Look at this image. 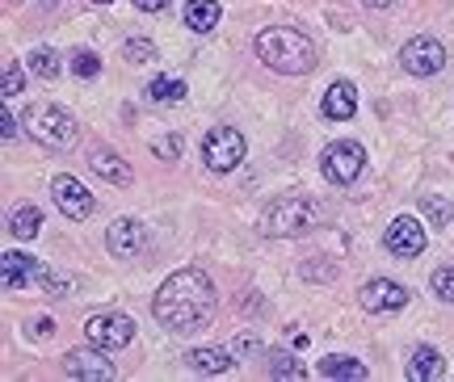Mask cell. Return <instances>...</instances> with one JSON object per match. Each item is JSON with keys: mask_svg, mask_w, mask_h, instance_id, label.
<instances>
[{"mask_svg": "<svg viewBox=\"0 0 454 382\" xmlns=\"http://www.w3.org/2000/svg\"><path fill=\"white\" fill-rule=\"evenodd\" d=\"M429 286H434V294H438L442 303H454V269L450 265L434 273V282H429Z\"/></svg>", "mask_w": 454, "mask_h": 382, "instance_id": "4316f807", "label": "cell"}, {"mask_svg": "<svg viewBox=\"0 0 454 382\" xmlns=\"http://www.w3.org/2000/svg\"><path fill=\"white\" fill-rule=\"evenodd\" d=\"M185 362H190L198 374H227V370L236 366V357H231L227 349H194Z\"/></svg>", "mask_w": 454, "mask_h": 382, "instance_id": "d6986e66", "label": "cell"}, {"mask_svg": "<svg viewBox=\"0 0 454 382\" xmlns=\"http://www.w3.org/2000/svg\"><path fill=\"white\" fill-rule=\"evenodd\" d=\"M231 353H244V357H257V353H261V336L240 332V336H236V345H231Z\"/></svg>", "mask_w": 454, "mask_h": 382, "instance_id": "4dcf8cb0", "label": "cell"}, {"mask_svg": "<svg viewBox=\"0 0 454 382\" xmlns=\"http://www.w3.org/2000/svg\"><path fill=\"white\" fill-rule=\"evenodd\" d=\"M446 374V362H442V353L434 345H421V349H412L408 357V378L412 382H434Z\"/></svg>", "mask_w": 454, "mask_h": 382, "instance_id": "2e32d148", "label": "cell"}, {"mask_svg": "<svg viewBox=\"0 0 454 382\" xmlns=\"http://www.w3.org/2000/svg\"><path fill=\"white\" fill-rule=\"evenodd\" d=\"M9 4H21V0H9Z\"/></svg>", "mask_w": 454, "mask_h": 382, "instance_id": "74e56055", "label": "cell"}, {"mask_svg": "<svg viewBox=\"0 0 454 382\" xmlns=\"http://www.w3.org/2000/svg\"><path fill=\"white\" fill-rule=\"evenodd\" d=\"M9 231H13L17 239H34L38 231H43V210L38 207H17L13 214H9Z\"/></svg>", "mask_w": 454, "mask_h": 382, "instance_id": "ffe728a7", "label": "cell"}, {"mask_svg": "<svg viewBox=\"0 0 454 382\" xmlns=\"http://www.w3.org/2000/svg\"><path fill=\"white\" fill-rule=\"evenodd\" d=\"M202 156H207V168H211V173H231V168H240V160L248 156V147H244V135L236 127H215V130H207V139H202Z\"/></svg>", "mask_w": 454, "mask_h": 382, "instance_id": "5b68a950", "label": "cell"}, {"mask_svg": "<svg viewBox=\"0 0 454 382\" xmlns=\"http://www.w3.org/2000/svg\"><path fill=\"white\" fill-rule=\"evenodd\" d=\"M30 67H34V76L55 80V76H59V55H55L51 47H34L30 51Z\"/></svg>", "mask_w": 454, "mask_h": 382, "instance_id": "cb8c5ba5", "label": "cell"}, {"mask_svg": "<svg viewBox=\"0 0 454 382\" xmlns=\"http://www.w3.org/2000/svg\"><path fill=\"white\" fill-rule=\"evenodd\" d=\"M354 110H357L354 80H333V89H328L325 101H320V113H325L328 122H345V118H354Z\"/></svg>", "mask_w": 454, "mask_h": 382, "instance_id": "9a60e30c", "label": "cell"}, {"mask_svg": "<svg viewBox=\"0 0 454 382\" xmlns=\"http://www.w3.org/2000/svg\"><path fill=\"white\" fill-rule=\"evenodd\" d=\"M30 332H34V336H47V332H55V319H47V316H43V319H34V328H30Z\"/></svg>", "mask_w": 454, "mask_h": 382, "instance_id": "e575fe53", "label": "cell"}, {"mask_svg": "<svg viewBox=\"0 0 454 382\" xmlns=\"http://www.w3.org/2000/svg\"><path fill=\"white\" fill-rule=\"evenodd\" d=\"M147 244V227L139 219H114L110 231H106V248L114 256H139Z\"/></svg>", "mask_w": 454, "mask_h": 382, "instance_id": "4fadbf2b", "label": "cell"}, {"mask_svg": "<svg viewBox=\"0 0 454 382\" xmlns=\"http://www.w3.org/2000/svg\"><path fill=\"white\" fill-rule=\"evenodd\" d=\"M98 72H101V59L93 51H76V55H72V76L76 80H93Z\"/></svg>", "mask_w": 454, "mask_h": 382, "instance_id": "484cf974", "label": "cell"}, {"mask_svg": "<svg viewBox=\"0 0 454 382\" xmlns=\"http://www.w3.org/2000/svg\"><path fill=\"white\" fill-rule=\"evenodd\" d=\"M0 122H4V127H0V135H4V144H13V139H17V118H13L9 110H4V113H0Z\"/></svg>", "mask_w": 454, "mask_h": 382, "instance_id": "1f68e13d", "label": "cell"}, {"mask_svg": "<svg viewBox=\"0 0 454 382\" xmlns=\"http://www.w3.org/2000/svg\"><path fill=\"white\" fill-rule=\"evenodd\" d=\"M362 164H366V152L357 144H328L325 156H320V168H325V176L333 181V185H354L357 173H362Z\"/></svg>", "mask_w": 454, "mask_h": 382, "instance_id": "52a82bcc", "label": "cell"}, {"mask_svg": "<svg viewBox=\"0 0 454 382\" xmlns=\"http://www.w3.org/2000/svg\"><path fill=\"white\" fill-rule=\"evenodd\" d=\"M219 4H215V0H190V4H185V26H190V30L194 34H211L215 26H219Z\"/></svg>", "mask_w": 454, "mask_h": 382, "instance_id": "ac0fdd59", "label": "cell"}, {"mask_svg": "<svg viewBox=\"0 0 454 382\" xmlns=\"http://www.w3.org/2000/svg\"><path fill=\"white\" fill-rule=\"evenodd\" d=\"M43 265L34 261V256H26V253H4L0 256V282H4V290H26V282L30 277H43Z\"/></svg>", "mask_w": 454, "mask_h": 382, "instance_id": "5bb4252c", "label": "cell"}, {"mask_svg": "<svg viewBox=\"0 0 454 382\" xmlns=\"http://www.w3.org/2000/svg\"><path fill=\"white\" fill-rule=\"evenodd\" d=\"M303 277H333V265H303Z\"/></svg>", "mask_w": 454, "mask_h": 382, "instance_id": "836d02e7", "label": "cell"}, {"mask_svg": "<svg viewBox=\"0 0 454 382\" xmlns=\"http://www.w3.org/2000/svg\"><path fill=\"white\" fill-rule=\"evenodd\" d=\"M181 135H164V139H156V144H152V152H156V156L160 160H177L181 156Z\"/></svg>", "mask_w": 454, "mask_h": 382, "instance_id": "f1b7e54d", "label": "cell"}, {"mask_svg": "<svg viewBox=\"0 0 454 382\" xmlns=\"http://www.w3.org/2000/svg\"><path fill=\"white\" fill-rule=\"evenodd\" d=\"M320 227V207L311 198H278L261 214V231L270 239H294Z\"/></svg>", "mask_w": 454, "mask_h": 382, "instance_id": "3957f363", "label": "cell"}, {"mask_svg": "<svg viewBox=\"0 0 454 382\" xmlns=\"http://www.w3.org/2000/svg\"><path fill=\"white\" fill-rule=\"evenodd\" d=\"M43 4H55V0H43Z\"/></svg>", "mask_w": 454, "mask_h": 382, "instance_id": "f35d334b", "label": "cell"}, {"mask_svg": "<svg viewBox=\"0 0 454 382\" xmlns=\"http://www.w3.org/2000/svg\"><path fill=\"white\" fill-rule=\"evenodd\" d=\"M93 4H114V0H93Z\"/></svg>", "mask_w": 454, "mask_h": 382, "instance_id": "8d00e7d4", "label": "cell"}, {"mask_svg": "<svg viewBox=\"0 0 454 382\" xmlns=\"http://www.w3.org/2000/svg\"><path fill=\"white\" fill-rule=\"evenodd\" d=\"M362 4H366V9H387L391 0H362Z\"/></svg>", "mask_w": 454, "mask_h": 382, "instance_id": "d590c367", "label": "cell"}, {"mask_svg": "<svg viewBox=\"0 0 454 382\" xmlns=\"http://www.w3.org/2000/svg\"><path fill=\"white\" fill-rule=\"evenodd\" d=\"M257 59L270 72H282V76H308L316 67V43L308 34L291 30V26H270V30L257 34Z\"/></svg>", "mask_w": 454, "mask_h": 382, "instance_id": "7a4b0ae2", "label": "cell"}, {"mask_svg": "<svg viewBox=\"0 0 454 382\" xmlns=\"http://www.w3.org/2000/svg\"><path fill=\"white\" fill-rule=\"evenodd\" d=\"M320 378H366V366L337 353V357H325V362H320Z\"/></svg>", "mask_w": 454, "mask_h": 382, "instance_id": "7402d4cb", "label": "cell"}, {"mask_svg": "<svg viewBox=\"0 0 454 382\" xmlns=\"http://www.w3.org/2000/svg\"><path fill=\"white\" fill-rule=\"evenodd\" d=\"M64 374L76 382H114L118 378V366H114L110 357H101L98 345L93 349H72L64 357Z\"/></svg>", "mask_w": 454, "mask_h": 382, "instance_id": "9c48e42d", "label": "cell"}, {"mask_svg": "<svg viewBox=\"0 0 454 382\" xmlns=\"http://www.w3.org/2000/svg\"><path fill=\"white\" fill-rule=\"evenodd\" d=\"M387 253L391 256H421L425 253V227L412 219V214H400L395 223L387 227Z\"/></svg>", "mask_w": 454, "mask_h": 382, "instance_id": "8fae6325", "label": "cell"}, {"mask_svg": "<svg viewBox=\"0 0 454 382\" xmlns=\"http://www.w3.org/2000/svg\"><path fill=\"white\" fill-rule=\"evenodd\" d=\"M84 336L98 349H122V345H130V336H135V324H130V316L106 311V316H93L84 324Z\"/></svg>", "mask_w": 454, "mask_h": 382, "instance_id": "ba28073f", "label": "cell"}, {"mask_svg": "<svg viewBox=\"0 0 454 382\" xmlns=\"http://www.w3.org/2000/svg\"><path fill=\"white\" fill-rule=\"evenodd\" d=\"M26 89V76H21V67L17 64H4V97H17Z\"/></svg>", "mask_w": 454, "mask_h": 382, "instance_id": "f546056e", "label": "cell"}, {"mask_svg": "<svg viewBox=\"0 0 454 382\" xmlns=\"http://www.w3.org/2000/svg\"><path fill=\"white\" fill-rule=\"evenodd\" d=\"M21 122H26V130H30L43 147H51V152H64V147H72L81 139V122H76L64 105H51V101H34Z\"/></svg>", "mask_w": 454, "mask_h": 382, "instance_id": "277c9868", "label": "cell"}, {"mask_svg": "<svg viewBox=\"0 0 454 382\" xmlns=\"http://www.w3.org/2000/svg\"><path fill=\"white\" fill-rule=\"evenodd\" d=\"M168 4H173V0H135V9H144V13H160Z\"/></svg>", "mask_w": 454, "mask_h": 382, "instance_id": "d6a6232c", "label": "cell"}, {"mask_svg": "<svg viewBox=\"0 0 454 382\" xmlns=\"http://www.w3.org/2000/svg\"><path fill=\"white\" fill-rule=\"evenodd\" d=\"M421 210L429 214V223H438V227H450L454 223V207H450V202H442V198H434V193H425V198H421Z\"/></svg>", "mask_w": 454, "mask_h": 382, "instance_id": "d4e9b609", "label": "cell"}, {"mask_svg": "<svg viewBox=\"0 0 454 382\" xmlns=\"http://www.w3.org/2000/svg\"><path fill=\"white\" fill-rule=\"evenodd\" d=\"M357 303L366 311H400L408 303V290L400 282H387V277H374L366 286L357 290Z\"/></svg>", "mask_w": 454, "mask_h": 382, "instance_id": "7c38bea8", "label": "cell"}, {"mask_svg": "<svg viewBox=\"0 0 454 382\" xmlns=\"http://www.w3.org/2000/svg\"><path fill=\"white\" fill-rule=\"evenodd\" d=\"M51 198L59 202V210H64L67 219H89L93 214V193L84 190L76 176H55L51 181Z\"/></svg>", "mask_w": 454, "mask_h": 382, "instance_id": "30bf717a", "label": "cell"}, {"mask_svg": "<svg viewBox=\"0 0 454 382\" xmlns=\"http://www.w3.org/2000/svg\"><path fill=\"white\" fill-rule=\"evenodd\" d=\"M147 97H152V101H164V105L185 101V80H177V76H152V84H147Z\"/></svg>", "mask_w": 454, "mask_h": 382, "instance_id": "44dd1931", "label": "cell"}, {"mask_svg": "<svg viewBox=\"0 0 454 382\" xmlns=\"http://www.w3.org/2000/svg\"><path fill=\"white\" fill-rule=\"evenodd\" d=\"M400 67H404L408 76H438L442 67H446V47H442L438 38H408L404 51H400Z\"/></svg>", "mask_w": 454, "mask_h": 382, "instance_id": "8992f818", "label": "cell"}, {"mask_svg": "<svg viewBox=\"0 0 454 382\" xmlns=\"http://www.w3.org/2000/svg\"><path fill=\"white\" fill-rule=\"evenodd\" d=\"M122 51H127V59H130V64H147V59L156 55V47H152L147 38H130V43H127Z\"/></svg>", "mask_w": 454, "mask_h": 382, "instance_id": "83f0119b", "label": "cell"}, {"mask_svg": "<svg viewBox=\"0 0 454 382\" xmlns=\"http://www.w3.org/2000/svg\"><path fill=\"white\" fill-rule=\"evenodd\" d=\"M270 374H274V378H308V370L299 366V357L286 353V349L270 353Z\"/></svg>", "mask_w": 454, "mask_h": 382, "instance_id": "603a6c76", "label": "cell"}, {"mask_svg": "<svg viewBox=\"0 0 454 382\" xmlns=\"http://www.w3.org/2000/svg\"><path fill=\"white\" fill-rule=\"evenodd\" d=\"M219 303V290L202 269H177L168 273L152 299V311L168 332H198L207 328Z\"/></svg>", "mask_w": 454, "mask_h": 382, "instance_id": "6da1fadb", "label": "cell"}, {"mask_svg": "<svg viewBox=\"0 0 454 382\" xmlns=\"http://www.w3.org/2000/svg\"><path fill=\"white\" fill-rule=\"evenodd\" d=\"M89 164H93V173L106 176V181H114V185H130V181H135L130 164L122 156H114V152H93V156H89Z\"/></svg>", "mask_w": 454, "mask_h": 382, "instance_id": "e0dca14e", "label": "cell"}]
</instances>
